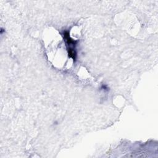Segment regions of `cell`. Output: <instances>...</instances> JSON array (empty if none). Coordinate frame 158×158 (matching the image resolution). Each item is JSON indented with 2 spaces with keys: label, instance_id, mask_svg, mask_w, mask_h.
Returning <instances> with one entry per match:
<instances>
[{
  "label": "cell",
  "instance_id": "obj_1",
  "mask_svg": "<svg viewBox=\"0 0 158 158\" xmlns=\"http://www.w3.org/2000/svg\"><path fill=\"white\" fill-rule=\"evenodd\" d=\"M64 38L65 39V41L67 44L69 56L72 58L73 60L75 61L77 56V53L75 48V45L77 44V41L71 38V37L69 35V32L68 31H65L64 32Z\"/></svg>",
  "mask_w": 158,
  "mask_h": 158
}]
</instances>
